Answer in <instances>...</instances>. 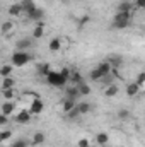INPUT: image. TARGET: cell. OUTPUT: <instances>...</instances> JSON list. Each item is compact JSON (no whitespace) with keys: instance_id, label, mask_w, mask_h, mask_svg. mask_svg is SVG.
Here are the masks:
<instances>
[{"instance_id":"1","label":"cell","mask_w":145,"mask_h":147,"mask_svg":"<svg viewBox=\"0 0 145 147\" xmlns=\"http://www.w3.org/2000/svg\"><path fill=\"white\" fill-rule=\"evenodd\" d=\"M44 79H46V82L51 87H65L67 82L70 80V70H67V69H63V70H51Z\"/></svg>"},{"instance_id":"2","label":"cell","mask_w":145,"mask_h":147,"mask_svg":"<svg viewBox=\"0 0 145 147\" xmlns=\"http://www.w3.org/2000/svg\"><path fill=\"white\" fill-rule=\"evenodd\" d=\"M111 72H113V65L106 60V62H101L97 67H94V69L91 70V79H92V80H103V79L109 77Z\"/></svg>"},{"instance_id":"3","label":"cell","mask_w":145,"mask_h":147,"mask_svg":"<svg viewBox=\"0 0 145 147\" xmlns=\"http://www.w3.org/2000/svg\"><path fill=\"white\" fill-rule=\"evenodd\" d=\"M132 22V12H116L113 17V28L114 29H125Z\"/></svg>"},{"instance_id":"4","label":"cell","mask_w":145,"mask_h":147,"mask_svg":"<svg viewBox=\"0 0 145 147\" xmlns=\"http://www.w3.org/2000/svg\"><path fill=\"white\" fill-rule=\"evenodd\" d=\"M31 55L28 53V51H22V50H19V51H15L14 55H12V65L14 67H17V69H21V67H24V65H28L29 62H31Z\"/></svg>"},{"instance_id":"5","label":"cell","mask_w":145,"mask_h":147,"mask_svg":"<svg viewBox=\"0 0 145 147\" xmlns=\"http://www.w3.org/2000/svg\"><path fill=\"white\" fill-rule=\"evenodd\" d=\"M31 111L29 110H21L15 113V116H14V120H15V123H19V125H28L29 121H31Z\"/></svg>"},{"instance_id":"6","label":"cell","mask_w":145,"mask_h":147,"mask_svg":"<svg viewBox=\"0 0 145 147\" xmlns=\"http://www.w3.org/2000/svg\"><path fill=\"white\" fill-rule=\"evenodd\" d=\"M28 110L31 111V115H41L43 110H44V103H43V99H41V98H34V99L31 101V105H29Z\"/></svg>"},{"instance_id":"7","label":"cell","mask_w":145,"mask_h":147,"mask_svg":"<svg viewBox=\"0 0 145 147\" xmlns=\"http://www.w3.org/2000/svg\"><path fill=\"white\" fill-rule=\"evenodd\" d=\"M77 108V99H70V98H65L63 103H62V111L65 115H68L70 111H73Z\"/></svg>"},{"instance_id":"8","label":"cell","mask_w":145,"mask_h":147,"mask_svg":"<svg viewBox=\"0 0 145 147\" xmlns=\"http://www.w3.org/2000/svg\"><path fill=\"white\" fill-rule=\"evenodd\" d=\"M15 111V103L14 101H3L2 103V115H14Z\"/></svg>"},{"instance_id":"9","label":"cell","mask_w":145,"mask_h":147,"mask_svg":"<svg viewBox=\"0 0 145 147\" xmlns=\"http://www.w3.org/2000/svg\"><path fill=\"white\" fill-rule=\"evenodd\" d=\"M22 12H24L22 3H12V5L9 7V16H10V17H19Z\"/></svg>"},{"instance_id":"10","label":"cell","mask_w":145,"mask_h":147,"mask_svg":"<svg viewBox=\"0 0 145 147\" xmlns=\"http://www.w3.org/2000/svg\"><path fill=\"white\" fill-rule=\"evenodd\" d=\"M14 87H15V79H14L12 75L2 79V84H0V89H2V91H5V89H14Z\"/></svg>"},{"instance_id":"11","label":"cell","mask_w":145,"mask_h":147,"mask_svg":"<svg viewBox=\"0 0 145 147\" xmlns=\"http://www.w3.org/2000/svg\"><path fill=\"white\" fill-rule=\"evenodd\" d=\"M138 92H140V86H138L137 82H130V84L126 86V96L133 98V96H137Z\"/></svg>"},{"instance_id":"12","label":"cell","mask_w":145,"mask_h":147,"mask_svg":"<svg viewBox=\"0 0 145 147\" xmlns=\"http://www.w3.org/2000/svg\"><path fill=\"white\" fill-rule=\"evenodd\" d=\"M94 142H96L99 147H104L109 142V135L106 134V132H99V134L96 135V140H94Z\"/></svg>"},{"instance_id":"13","label":"cell","mask_w":145,"mask_h":147,"mask_svg":"<svg viewBox=\"0 0 145 147\" xmlns=\"http://www.w3.org/2000/svg\"><path fill=\"white\" fill-rule=\"evenodd\" d=\"M12 72H14V65H12V63H5V65H2V69H0V77H2V79L10 77Z\"/></svg>"},{"instance_id":"14","label":"cell","mask_w":145,"mask_h":147,"mask_svg":"<svg viewBox=\"0 0 145 147\" xmlns=\"http://www.w3.org/2000/svg\"><path fill=\"white\" fill-rule=\"evenodd\" d=\"M44 140H46L44 134H43V132H36V134L33 135V139H31V144H33V146H43Z\"/></svg>"},{"instance_id":"15","label":"cell","mask_w":145,"mask_h":147,"mask_svg":"<svg viewBox=\"0 0 145 147\" xmlns=\"http://www.w3.org/2000/svg\"><path fill=\"white\" fill-rule=\"evenodd\" d=\"M22 9H24V14H26V16H29L33 10H36L38 7L34 5V2H33V0H24V2H22Z\"/></svg>"},{"instance_id":"16","label":"cell","mask_w":145,"mask_h":147,"mask_svg":"<svg viewBox=\"0 0 145 147\" xmlns=\"http://www.w3.org/2000/svg\"><path fill=\"white\" fill-rule=\"evenodd\" d=\"M77 110H79V115H89L91 110H92V106H91L87 101H82V103L77 105Z\"/></svg>"},{"instance_id":"17","label":"cell","mask_w":145,"mask_h":147,"mask_svg":"<svg viewBox=\"0 0 145 147\" xmlns=\"http://www.w3.org/2000/svg\"><path fill=\"white\" fill-rule=\"evenodd\" d=\"M48 48H50V51H60V50H62V39H60V38H53V39L50 41Z\"/></svg>"},{"instance_id":"18","label":"cell","mask_w":145,"mask_h":147,"mask_svg":"<svg viewBox=\"0 0 145 147\" xmlns=\"http://www.w3.org/2000/svg\"><path fill=\"white\" fill-rule=\"evenodd\" d=\"M118 86L116 84H111V86H106V89H104V96H108V98H114L116 94H118Z\"/></svg>"},{"instance_id":"19","label":"cell","mask_w":145,"mask_h":147,"mask_svg":"<svg viewBox=\"0 0 145 147\" xmlns=\"http://www.w3.org/2000/svg\"><path fill=\"white\" fill-rule=\"evenodd\" d=\"M65 92H67V98H70V99H77V98L80 96V92H79V87H77V86L67 87V89H65Z\"/></svg>"},{"instance_id":"20","label":"cell","mask_w":145,"mask_h":147,"mask_svg":"<svg viewBox=\"0 0 145 147\" xmlns=\"http://www.w3.org/2000/svg\"><path fill=\"white\" fill-rule=\"evenodd\" d=\"M44 36V26L41 24V22H38V26L33 29V38L34 39H39V38Z\"/></svg>"},{"instance_id":"21","label":"cell","mask_w":145,"mask_h":147,"mask_svg":"<svg viewBox=\"0 0 145 147\" xmlns=\"http://www.w3.org/2000/svg\"><path fill=\"white\" fill-rule=\"evenodd\" d=\"M77 87H79L80 96H89V94H91V87H89V84H85L84 80H82L80 84H77Z\"/></svg>"},{"instance_id":"22","label":"cell","mask_w":145,"mask_h":147,"mask_svg":"<svg viewBox=\"0 0 145 147\" xmlns=\"http://www.w3.org/2000/svg\"><path fill=\"white\" fill-rule=\"evenodd\" d=\"M2 98H3V101H14L15 89H5V91H2Z\"/></svg>"},{"instance_id":"23","label":"cell","mask_w":145,"mask_h":147,"mask_svg":"<svg viewBox=\"0 0 145 147\" xmlns=\"http://www.w3.org/2000/svg\"><path fill=\"white\" fill-rule=\"evenodd\" d=\"M43 16H44V12L38 7L36 10H33V12L28 16V19H31V21H41V19H43Z\"/></svg>"},{"instance_id":"24","label":"cell","mask_w":145,"mask_h":147,"mask_svg":"<svg viewBox=\"0 0 145 147\" xmlns=\"http://www.w3.org/2000/svg\"><path fill=\"white\" fill-rule=\"evenodd\" d=\"M29 46H31V39H28V38H24V39L17 41V48H19V50H22V51H26V48H29Z\"/></svg>"},{"instance_id":"25","label":"cell","mask_w":145,"mask_h":147,"mask_svg":"<svg viewBox=\"0 0 145 147\" xmlns=\"http://www.w3.org/2000/svg\"><path fill=\"white\" fill-rule=\"evenodd\" d=\"M132 7H133V5H132L130 2H121V3L118 5V12H130Z\"/></svg>"},{"instance_id":"26","label":"cell","mask_w":145,"mask_h":147,"mask_svg":"<svg viewBox=\"0 0 145 147\" xmlns=\"http://www.w3.org/2000/svg\"><path fill=\"white\" fill-rule=\"evenodd\" d=\"M12 29H14V22H10V21L3 22V26H2V33H3V34H9Z\"/></svg>"},{"instance_id":"27","label":"cell","mask_w":145,"mask_h":147,"mask_svg":"<svg viewBox=\"0 0 145 147\" xmlns=\"http://www.w3.org/2000/svg\"><path fill=\"white\" fill-rule=\"evenodd\" d=\"M10 137H12V132H10V130H2V134H0V142H7Z\"/></svg>"},{"instance_id":"28","label":"cell","mask_w":145,"mask_h":147,"mask_svg":"<svg viewBox=\"0 0 145 147\" xmlns=\"http://www.w3.org/2000/svg\"><path fill=\"white\" fill-rule=\"evenodd\" d=\"M70 79H72L73 82H75V86L82 82V75H80L79 72H70Z\"/></svg>"},{"instance_id":"29","label":"cell","mask_w":145,"mask_h":147,"mask_svg":"<svg viewBox=\"0 0 145 147\" xmlns=\"http://www.w3.org/2000/svg\"><path fill=\"white\" fill-rule=\"evenodd\" d=\"M50 72H51V67H50L48 63H44V65H41V67H39V74H41V75H44V77H46Z\"/></svg>"},{"instance_id":"30","label":"cell","mask_w":145,"mask_h":147,"mask_svg":"<svg viewBox=\"0 0 145 147\" xmlns=\"http://www.w3.org/2000/svg\"><path fill=\"white\" fill-rule=\"evenodd\" d=\"M89 146H91V140L85 139V137L79 139V142H77V147H89Z\"/></svg>"},{"instance_id":"31","label":"cell","mask_w":145,"mask_h":147,"mask_svg":"<svg viewBox=\"0 0 145 147\" xmlns=\"http://www.w3.org/2000/svg\"><path fill=\"white\" fill-rule=\"evenodd\" d=\"M10 147H28V140H24V139H19V140H15V142H14Z\"/></svg>"},{"instance_id":"32","label":"cell","mask_w":145,"mask_h":147,"mask_svg":"<svg viewBox=\"0 0 145 147\" xmlns=\"http://www.w3.org/2000/svg\"><path fill=\"white\" fill-rule=\"evenodd\" d=\"M135 82H137V84H138V86L142 87V86L145 84V72H142V74H140V75L137 77V80H135Z\"/></svg>"},{"instance_id":"33","label":"cell","mask_w":145,"mask_h":147,"mask_svg":"<svg viewBox=\"0 0 145 147\" xmlns=\"http://www.w3.org/2000/svg\"><path fill=\"white\" fill-rule=\"evenodd\" d=\"M9 123V116L7 115H0V127H5Z\"/></svg>"},{"instance_id":"34","label":"cell","mask_w":145,"mask_h":147,"mask_svg":"<svg viewBox=\"0 0 145 147\" xmlns=\"http://www.w3.org/2000/svg\"><path fill=\"white\" fill-rule=\"evenodd\" d=\"M128 115H130L128 110H119V113H118V116H119L121 120H126V118H128Z\"/></svg>"},{"instance_id":"35","label":"cell","mask_w":145,"mask_h":147,"mask_svg":"<svg viewBox=\"0 0 145 147\" xmlns=\"http://www.w3.org/2000/svg\"><path fill=\"white\" fill-rule=\"evenodd\" d=\"M135 5H137L138 9H144L145 10V0H135Z\"/></svg>"},{"instance_id":"36","label":"cell","mask_w":145,"mask_h":147,"mask_svg":"<svg viewBox=\"0 0 145 147\" xmlns=\"http://www.w3.org/2000/svg\"><path fill=\"white\" fill-rule=\"evenodd\" d=\"M67 116H68V118H77V116H79V110H77V108H75V110L73 111H70V113H68V115H67Z\"/></svg>"},{"instance_id":"37","label":"cell","mask_w":145,"mask_h":147,"mask_svg":"<svg viewBox=\"0 0 145 147\" xmlns=\"http://www.w3.org/2000/svg\"><path fill=\"white\" fill-rule=\"evenodd\" d=\"M85 22H89V16H84V17H80V24H85Z\"/></svg>"},{"instance_id":"38","label":"cell","mask_w":145,"mask_h":147,"mask_svg":"<svg viewBox=\"0 0 145 147\" xmlns=\"http://www.w3.org/2000/svg\"><path fill=\"white\" fill-rule=\"evenodd\" d=\"M89 147H99V146H97V144H91Z\"/></svg>"}]
</instances>
